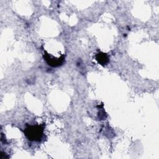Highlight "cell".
Segmentation results:
<instances>
[{
    "label": "cell",
    "mask_w": 159,
    "mask_h": 159,
    "mask_svg": "<svg viewBox=\"0 0 159 159\" xmlns=\"http://www.w3.org/2000/svg\"><path fill=\"white\" fill-rule=\"evenodd\" d=\"M24 133L29 140L32 141H39L43 133V126L30 125L25 129Z\"/></svg>",
    "instance_id": "6da1fadb"
},
{
    "label": "cell",
    "mask_w": 159,
    "mask_h": 159,
    "mask_svg": "<svg viewBox=\"0 0 159 159\" xmlns=\"http://www.w3.org/2000/svg\"><path fill=\"white\" fill-rule=\"evenodd\" d=\"M43 58L45 60L47 61V63L48 64V65L53 66V67H57L58 66L61 65V64L63 63L65 60L64 56H61L60 58H52L49 54H48L46 52H45V53L43 55Z\"/></svg>",
    "instance_id": "7a4b0ae2"
},
{
    "label": "cell",
    "mask_w": 159,
    "mask_h": 159,
    "mask_svg": "<svg viewBox=\"0 0 159 159\" xmlns=\"http://www.w3.org/2000/svg\"><path fill=\"white\" fill-rule=\"evenodd\" d=\"M96 60L101 65H106L108 62V58L106 54L104 53H99L96 55Z\"/></svg>",
    "instance_id": "3957f363"
}]
</instances>
